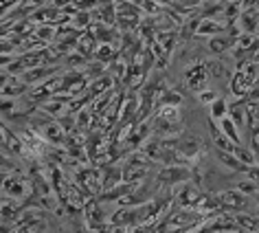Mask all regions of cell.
Instances as JSON below:
<instances>
[{"label": "cell", "mask_w": 259, "mask_h": 233, "mask_svg": "<svg viewBox=\"0 0 259 233\" xmlns=\"http://www.w3.org/2000/svg\"><path fill=\"white\" fill-rule=\"evenodd\" d=\"M206 82H209V73H206L204 64H196L193 68H189V73H187V84L193 88V90H204Z\"/></svg>", "instance_id": "cell-1"}, {"label": "cell", "mask_w": 259, "mask_h": 233, "mask_svg": "<svg viewBox=\"0 0 259 233\" xmlns=\"http://www.w3.org/2000/svg\"><path fill=\"white\" fill-rule=\"evenodd\" d=\"M187 178H191V172L187 167H176V170L169 167L160 174V180H165V183H185Z\"/></svg>", "instance_id": "cell-2"}, {"label": "cell", "mask_w": 259, "mask_h": 233, "mask_svg": "<svg viewBox=\"0 0 259 233\" xmlns=\"http://www.w3.org/2000/svg\"><path fill=\"white\" fill-rule=\"evenodd\" d=\"M218 126H220V130H222V132L226 134V137H229V139L233 141V143L239 145V132H237V124L231 119L229 114L222 116V119L218 121Z\"/></svg>", "instance_id": "cell-3"}, {"label": "cell", "mask_w": 259, "mask_h": 233, "mask_svg": "<svg viewBox=\"0 0 259 233\" xmlns=\"http://www.w3.org/2000/svg\"><path fill=\"white\" fill-rule=\"evenodd\" d=\"M222 31H224L222 24H215L213 20H202L200 27L196 29V35H218V33H222Z\"/></svg>", "instance_id": "cell-4"}, {"label": "cell", "mask_w": 259, "mask_h": 233, "mask_svg": "<svg viewBox=\"0 0 259 233\" xmlns=\"http://www.w3.org/2000/svg\"><path fill=\"white\" fill-rule=\"evenodd\" d=\"M222 203L226 205V207H231V209H242L244 207V196H242V191L239 193H235V191H226V193H222Z\"/></svg>", "instance_id": "cell-5"}, {"label": "cell", "mask_w": 259, "mask_h": 233, "mask_svg": "<svg viewBox=\"0 0 259 233\" xmlns=\"http://www.w3.org/2000/svg\"><path fill=\"white\" fill-rule=\"evenodd\" d=\"M209 108H211V110H209V114H211V119H213V121H220L222 116H226V112H229V106H226V101H224V99H215Z\"/></svg>", "instance_id": "cell-6"}, {"label": "cell", "mask_w": 259, "mask_h": 233, "mask_svg": "<svg viewBox=\"0 0 259 233\" xmlns=\"http://www.w3.org/2000/svg\"><path fill=\"white\" fill-rule=\"evenodd\" d=\"M3 187H5V191L9 193V196H24V185L20 183V180H16V178H7L3 183Z\"/></svg>", "instance_id": "cell-7"}, {"label": "cell", "mask_w": 259, "mask_h": 233, "mask_svg": "<svg viewBox=\"0 0 259 233\" xmlns=\"http://www.w3.org/2000/svg\"><path fill=\"white\" fill-rule=\"evenodd\" d=\"M16 108H18V103H16L14 97H0V114L14 116L16 114Z\"/></svg>", "instance_id": "cell-8"}, {"label": "cell", "mask_w": 259, "mask_h": 233, "mask_svg": "<svg viewBox=\"0 0 259 233\" xmlns=\"http://www.w3.org/2000/svg\"><path fill=\"white\" fill-rule=\"evenodd\" d=\"M44 134H47V139H51V141H62V137H64V130L57 124H47V128H44Z\"/></svg>", "instance_id": "cell-9"}, {"label": "cell", "mask_w": 259, "mask_h": 233, "mask_svg": "<svg viewBox=\"0 0 259 233\" xmlns=\"http://www.w3.org/2000/svg\"><path fill=\"white\" fill-rule=\"evenodd\" d=\"M183 198H178V203L180 205H189V203H196L198 200V191H196V187H191V185H187L185 187V191L180 193Z\"/></svg>", "instance_id": "cell-10"}, {"label": "cell", "mask_w": 259, "mask_h": 233, "mask_svg": "<svg viewBox=\"0 0 259 233\" xmlns=\"http://www.w3.org/2000/svg\"><path fill=\"white\" fill-rule=\"evenodd\" d=\"M183 101V97L178 93H174V90H165L163 99H160V106H178V103Z\"/></svg>", "instance_id": "cell-11"}, {"label": "cell", "mask_w": 259, "mask_h": 233, "mask_svg": "<svg viewBox=\"0 0 259 233\" xmlns=\"http://www.w3.org/2000/svg\"><path fill=\"white\" fill-rule=\"evenodd\" d=\"M237 191H242V193H246V196H250V193L257 191V183L252 178H248V180H244V183L237 185Z\"/></svg>", "instance_id": "cell-12"}, {"label": "cell", "mask_w": 259, "mask_h": 233, "mask_svg": "<svg viewBox=\"0 0 259 233\" xmlns=\"http://www.w3.org/2000/svg\"><path fill=\"white\" fill-rule=\"evenodd\" d=\"M110 55H112V47H110L108 42L103 44V47L97 49V60H99V62H108V60H110Z\"/></svg>", "instance_id": "cell-13"}, {"label": "cell", "mask_w": 259, "mask_h": 233, "mask_svg": "<svg viewBox=\"0 0 259 233\" xmlns=\"http://www.w3.org/2000/svg\"><path fill=\"white\" fill-rule=\"evenodd\" d=\"M233 121L237 124V128L244 126V112H242V106H233Z\"/></svg>", "instance_id": "cell-14"}, {"label": "cell", "mask_w": 259, "mask_h": 233, "mask_svg": "<svg viewBox=\"0 0 259 233\" xmlns=\"http://www.w3.org/2000/svg\"><path fill=\"white\" fill-rule=\"evenodd\" d=\"M215 99H218V95L213 90H200V101L202 103H213Z\"/></svg>", "instance_id": "cell-15"}, {"label": "cell", "mask_w": 259, "mask_h": 233, "mask_svg": "<svg viewBox=\"0 0 259 233\" xmlns=\"http://www.w3.org/2000/svg\"><path fill=\"white\" fill-rule=\"evenodd\" d=\"M209 49H211V53L218 55V53H222V51L226 49V42L224 40H211L209 42Z\"/></svg>", "instance_id": "cell-16"}, {"label": "cell", "mask_w": 259, "mask_h": 233, "mask_svg": "<svg viewBox=\"0 0 259 233\" xmlns=\"http://www.w3.org/2000/svg\"><path fill=\"white\" fill-rule=\"evenodd\" d=\"M97 40H103V42H110L112 40V33L106 29V27H97Z\"/></svg>", "instance_id": "cell-17"}, {"label": "cell", "mask_w": 259, "mask_h": 233, "mask_svg": "<svg viewBox=\"0 0 259 233\" xmlns=\"http://www.w3.org/2000/svg\"><path fill=\"white\" fill-rule=\"evenodd\" d=\"M88 14H77L75 16V24H79V27H83V24H88Z\"/></svg>", "instance_id": "cell-18"}, {"label": "cell", "mask_w": 259, "mask_h": 233, "mask_svg": "<svg viewBox=\"0 0 259 233\" xmlns=\"http://www.w3.org/2000/svg\"><path fill=\"white\" fill-rule=\"evenodd\" d=\"M248 176L255 180L257 187H259V167H250V170H248Z\"/></svg>", "instance_id": "cell-19"}, {"label": "cell", "mask_w": 259, "mask_h": 233, "mask_svg": "<svg viewBox=\"0 0 259 233\" xmlns=\"http://www.w3.org/2000/svg\"><path fill=\"white\" fill-rule=\"evenodd\" d=\"M250 90H252V93H250V97H252V99H259V80L255 82V86H252Z\"/></svg>", "instance_id": "cell-20"}, {"label": "cell", "mask_w": 259, "mask_h": 233, "mask_svg": "<svg viewBox=\"0 0 259 233\" xmlns=\"http://www.w3.org/2000/svg\"><path fill=\"white\" fill-rule=\"evenodd\" d=\"M11 47H9V44L7 42H0V51H9Z\"/></svg>", "instance_id": "cell-21"}, {"label": "cell", "mask_w": 259, "mask_h": 233, "mask_svg": "<svg viewBox=\"0 0 259 233\" xmlns=\"http://www.w3.org/2000/svg\"><path fill=\"white\" fill-rule=\"evenodd\" d=\"M5 143H7V137H5V134H3V132H0V147H3Z\"/></svg>", "instance_id": "cell-22"}]
</instances>
